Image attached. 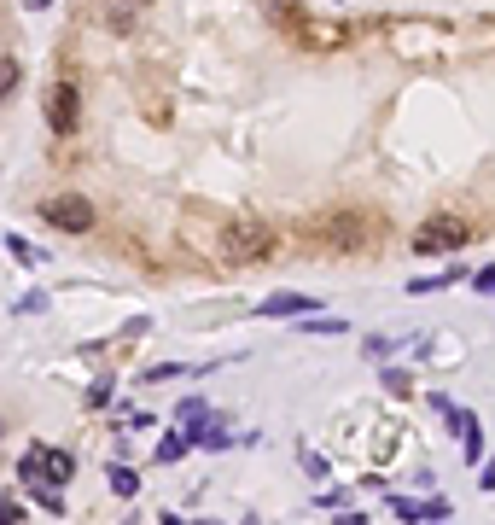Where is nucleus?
I'll return each mask as SVG.
<instances>
[{"label":"nucleus","instance_id":"1","mask_svg":"<svg viewBox=\"0 0 495 525\" xmlns=\"http://www.w3.org/2000/svg\"><path fill=\"white\" fill-rule=\"evenodd\" d=\"M274 228L263 222H251V216H233L216 228V263H263L268 251H274Z\"/></svg>","mask_w":495,"mask_h":525},{"label":"nucleus","instance_id":"2","mask_svg":"<svg viewBox=\"0 0 495 525\" xmlns=\"http://www.w3.org/2000/svg\"><path fill=\"white\" fill-rule=\"evenodd\" d=\"M466 240H472V228L461 216H431L414 228V251H466Z\"/></svg>","mask_w":495,"mask_h":525},{"label":"nucleus","instance_id":"3","mask_svg":"<svg viewBox=\"0 0 495 525\" xmlns=\"http://www.w3.org/2000/svg\"><path fill=\"white\" fill-rule=\"evenodd\" d=\"M41 216H47L53 228H65V234H88V228H94V205H88L82 193H59V199H47Z\"/></svg>","mask_w":495,"mask_h":525},{"label":"nucleus","instance_id":"4","mask_svg":"<svg viewBox=\"0 0 495 525\" xmlns=\"http://www.w3.org/2000/svg\"><path fill=\"white\" fill-rule=\"evenodd\" d=\"M76 117H82V94H76V82H59L53 100H47V123H53V135H76Z\"/></svg>","mask_w":495,"mask_h":525},{"label":"nucleus","instance_id":"5","mask_svg":"<svg viewBox=\"0 0 495 525\" xmlns=\"http://www.w3.org/2000/svg\"><path fill=\"white\" fill-rule=\"evenodd\" d=\"M321 234H327L332 245H344V251H350V245H373L367 234H379V222H373V216H327V222H321Z\"/></svg>","mask_w":495,"mask_h":525},{"label":"nucleus","instance_id":"6","mask_svg":"<svg viewBox=\"0 0 495 525\" xmlns=\"http://www.w3.org/2000/svg\"><path fill=\"white\" fill-rule=\"evenodd\" d=\"M437 409L449 415V426H455V438H461L466 461H478V455H484V432H478V415H472V409H455V403H443V397H437Z\"/></svg>","mask_w":495,"mask_h":525},{"label":"nucleus","instance_id":"7","mask_svg":"<svg viewBox=\"0 0 495 525\" xmlns=\"http://www.w3.org/2000/svg\"><path fill=\"white\" fill-rule=\"evenodd\" d=\"M35 467H41V485H70V473H76V461L70 450H47V444H35Z\"/></svg>","mask_w":495,"mask_h":525},{"label":"nucleus","instance_id":"8","mask_svg":"<svg viewBox=\"0 0 495 525\" xmlns=\"http://www.w3.org/2000/svg\"><path fill=\"white\" fill-rule=\"evenodd\" d=\"M315 310V298H303V292H274L257 304V315H309Z\"/></svg>","mask_w":495,"mask_h":525},{"label":"nucleus","instance_id":"9","mask_svg":"<svg viewBox=\"0 0 495 525\" xmlns=\"http://www.w3.org/2000/svg\"><path fill=\"white\" fill-rule=\"evenodd\" d=\"M99 6H105V24H117V30H129L134 18H140V6H146V0H99Z\"/></svg>","mask_w":495,"mask_h":525},{"label":"nucleus","instance_id":"10","mask_svg":"<svg viewBox=\"0 0 495 525\" xmlns=\"http://www.w3.org/2000/svg\"><path fill=\"white\" fill-rule=\"evenodd\" d=\"M303 41H309V47H344V30H338V24H303Z\"/></svg>","mask_w":495,"mask_h":525},{"label":"nucleus","instance_id":"11","mask_svg":"<svg viewBox=\"0 0 495 525\" xmlns=\"http://www.w3.org/2000/svg\"><path fill=\"white\" fill-rule=\"evenodd\" d=\"M105 473H111V490H117V496H134V490H140V473L123 467V461H117V467H105Z\"/></svg>","mask_w":495,"mask_h":525},{"label":"nucleus","instance_id":"12","mask_svg":"<svg viewBox=\"0 0 495 525\" xmlns=\"http://www.w3.org/2000/svg\"><path fill=\"white\" fill-rule=\"evenodd\" d=\"M18 76H24L18 59H0V100H12V94H18Z\"/></svg>","mask_w":495,"mask_h":525},{"label":"nucleus","instance_id":"13","mask_svg":"<svg viewBox=\"0 0 495 525\" xmlns=\"http://www.w3.org/2000/svg\"><path fill=\"white\" fill-rule=\"evenodd\" d=\"M187 450H193L187 432H181V438H164V444H158V461H175V455H187Z\"/></svg>","mask_w":495,"mask_h":525},{"label":"nucleus","instance_id":"14","mask_svg":"<svg viewBox=\"0 0 495 525\" xmlns=\"http://www.w3.org/2000/svg\"><path fill=\"white\" fill-rule=\"evenodd\" d=\"M414 520H449V502H414Z\"/></svg>","mask_w":495,"mask_h":525},{"label":"nucleus","instance_id":"15","mask_svg":"<svg viewBox=\"0 0 495 525\" xmlns=\"http://www.w3.org/2000/svg\"><path fill=\"white\" fill-rule=\"evenodd\" d=\"M303 333H344V321H332V315H327V321H321V315H309V321H303Z\"/></svg>","mask_w":495,"mask_h":525},{"label":"nucleus","instance_id":"16","mask_svg":"<svg viewBox=\"0 0 495 525\" xmlns=\"http://www.w3.org/2000/svg\"><path fill=\"white\" fill-rule=\"evenodd\" d=\"M181 374H187V368H175V362H164V368H152V374H146V385H164V380H181Z\"/></svg>","mask_w":495,"mask_h":525},{"label":"nucleus","instance_id":"17","mask_svg":"<svg viewBox=\"0 0 495 525\" xmlns=\"http://www.w3.org/2000/svg\"><path fill=\"white\" fill-rule=\"evenodd\" d=\"M18 520H24V508H18L12 496H0V525H18Z\"/></svg>","mask_w":495,"mask_h":525},{"label":"nucleus","instance_id":"18","mask_svg":"<svg viewBox=\"0 0 495 525\" xmlns=\"http://www.w3.org/2000/svg\"><path fill=\"white\" fill-rule=\"evenodd\" d=\"M478 292H490V298H495V263H490V269H478Z\"/></svg>","mask_w":495,"mask_h":525},{"label":"nucleus","instance_id":"19","mask_svg":"<svg viewBox=\"0 0 495 525\" xmlns=\"http://www.w3.org/2000/svg\"><path fill=\"white\" fill-rule=\"evenodd\" d=\"M41 6H53V0H24V12H41Z\"/></svg>","mask_w":495,"mask_h":525},{"label":"nucleus","instance_id":"20","mask_svg":"<svg viewBox=\"0 0 495 525\" xmlns=\"http://www.w3.org/2000/svg\"><path fill=\"white\" fill-rule=\"evenodd\" d=\"M484 490H495V467H490V473H484Z\"/></svg>","mask_w":495,"mask_h":525}]
</instances>
